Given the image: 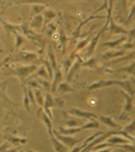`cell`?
Segmentation results:
<instances>
[{"instance_id":"obj_45","label":"cell","mask_w":135,"mask_h":152,"mask_svg":"<svg viewBox=\"0 0 135 152\" xmlns=\"http://www.w3.org/2000/svg\"><path fill=\"white\" fill-rule=\"evenodd\" d=\"M17 152H25V151H23V150H19Z\"/></svg>"},{"instance_id":"obj_39","label":"cell","mask_w":135,"mask_h":152,"mask_svg":"<svg viewBox=\"0 0 135 152\" xmlns=\"http://www.w3.org/2000/svg\"><path fill=\"white\" fill-rule=\"evenodd\" d=\"M134 13H135V2L133 1L132 2V6H131V8H129V14L127 15V18H126V21L125 23L126 24H128V23H131L132 22V20L134 19Z\"/></svg>"},{"instance_id":"obj_42","label":"cell","mask_w":135,"mask_h":152,"mask_svg":"<svg viewBox=\"0 0 135 152\" xmlns=\"http://www.w3.org/2000/svg\"><path fill=\"white\" fill-rule=\"evenodd\" d=\"M113 152H126V150H124V149H118V150H116V151Z\"/></svg>"},{"instance_id":"obj_12","label":"cell","mask_w":135,"mask_h":152,"mask_svg":"<svg viewBox=\"0 0 135 152\" xmlns=\"http://www.w3.org/2000/svg\"><path fill=\"white\" fill-rule=\"evenodd\" d=\"M97 119H98V121L100 122H102L103 124H106L108 127H110V128H113L115 130H120V129H123L124 127L123 126H120V124H118L111 118V116H106V115H100V116H97Z\"/></svg>"},{"instance_id":"obj_8","label":"cell","mask_w":135,"mask_h":152,"mask_svg":"<svg viewBox=\"0 0 135 152\" xmlns=\"http://www.w3.org/2000/svg\"><path fill=\"white\" fill-rule=\"evenodd\" d=\"M65 113H69L73 116H77L79 119H83V120H96L97 119V114L93 113V112H88V111H84V110H80V108H70L68 112Z\"/></svg>"},{"instance_id":"obj_44","label":"cell","mask_w":135,"mask_h":152,"mask_svg":"<svg viewBox=\"0 0 135 152\" xmlns=\"http://www.w3.org/2000/svg\"><path fill=\"white\" fill-rule=\"evenodd\" d=\"M2 53H4V50H2L1 46H0V54H2Z\"/></svg>"},{"instance_id":"obj_41","label":"cell","mask_w":135,"mask_h":152,"mask_svg":"<svg viewBox=\"0 0 135 152\" xmlns=\"http://www.w3.org/2000/svg\"><path fill=\"white\" fill-rule=\"evenodd\" d=\"M95 152H110L109 148H106V149H101V150H96Z\"/></svg>"},{"instance_id":"obj_3","label":"cell","mask_w":135,"mask_h":152,"mask_svg":"<svg viewBox=\"0 0 135 152\" xmlns=\"http://www.w3.org/2000/svg\"><path fill=\"white\" fill-rule=\"evenodd\" d=\"M38 59V56L34 52H30V51H19L16 54L7 58L6 61H4V64H8L9 61L16 62V64H32Z\"/></svg>"},{"instance_id":"obj_4","label":"cell","mask_w":135,"mask_h":152,"mask_svg":"<svg viewBox=\"0 0 135 152\" xmlns=\"http://www.w3.org/2000/svg\"><path fill=\"white\" fill-rule=\"evenodd\" d=\"M64 105L62 99H54V97L50 95L49 92H47L45 95V100H44V106H42V110L44 112L48 115L49 118L53 120V114H52V108L53 107H62Z\"/></svg>"},{"instance_id":"obj_20","label":"cell","mask_w":135,"mask_h":152,"mask_svg":"<svg viewBox=\"0 0 135 152\" xmlns=\"http://www.w3.org/2000/svg\"><path fill=\"white\" fill-rule=\"evenodd\" d=\"M127 0H118L116 6V15L118 18L123 16L127 13Z\"/></svg>"},{"instance_id":"obj_22","label":"cell","mask_w":135,"mask_h":152,"mask_svg":"<svg viewBox=\"0 0 135 152\" xmlns=\"http://www.w3.org/2000/svg\"><path fill=\"white\" fill-rule=\"evenodd\" d=\"M44 10H46V5H44V4H33L32 6H31V13H30V18L32 19L33 16H36V15H38V14H41Z\"/></svg>"},{"instance_id":"obj_31","label":"cell","mask_w":135,"mask_h":152,"mask_svg":"<svg viewBox=\"0 0 135 152\" xmlns=\"http://www.w3.org/2000/svg\"><path fill=\"white\" fill-rule=\"evenodd\" d=\"M47 56H48V61L52 68H53V70H55L57 68V65H56V59H55V56H54V52H53L50 46L48 48V51H47Z\"/></svg>"},{"instance_id":"obj_46","label":"cell","mask_w":135,"mask_h":152,"mask_svg":"<svg viewBox=\"0 0 135 152\" xmlns=\"http://www.w3.org/2000/svg\"><path fill=\"white\" fill-rule=\"evenodd\" d=\"M0 46H1V42H0Z\"/></svg>"},{"instance_id":"obj_43","label":"cell","mask_w":135,"mask_h":152,"mask_svg":"<svg viewBox=\"0 0 135 152\" xmlns=\"http://www.w3.org/2000/svg\"><path fill=\"white\" fill-rule=\"evenodd\" d=\"M25 152H37V151H33V150H24Z\"/></svg>"},{"instance_id":"obj_17","label":"cell","mask_w":135,"mask_h":152,"mask_svg":"<svg viewBox=\"0 0 135 152\" xmlns=\"http://www.w3.org/2000/svg\"><path fill=\"white\" fill-rule=\"evenodd\" d=\"M106 142L110 143V144H112L113 146L119 145V144H127V143H132V142H129L128 140H126L125 137H123V136H118V135H113V136L108 137V138H106Z\"/></svg>"},{"instance_id":"obj_36","label":"cell","mask_w":135,"mask_h":152,"mask_svg":"<svg viewBox=\"0 0 135 152\" xmlns=\"http://www.w3.org/2000/svg\"><path fill=\"white\" fill-rule=\"evenodd\" d=\"M9 143H2L0 144V152H17L19 148H15V149H9Z\"/></svg>"},{"instance_id":"obj_7","label":"cell","mask_w":135,"mask_h":152,"mask_svg":"<svg viewBox=\"0 0 135 152\" xmlns=\"http://www.w3.org/2000/svg\"><path fill=\"white\" fill-rule=\"evenodd\" d=\"M106 31V29L102 28L98 32H97L95 36H93V37L90 38V40H89V43L87 44L86 46V52H85V57L88 59V58H90L93 54H94V52H95V50H96V46H97V43H98V40H100V37L102 36V34Z\"/></svg>"},{"instance_id":"obj_18","label":"cell","mask_w":135,"mask_h":152,"mask_svg":"<svg viewBox=\"0 0 135 152\" xmlns=\"http://www.w3.org/2000/svg\"><path fill=\"white\" fill-rule=\"evenodd\" d=\"M42 24H44V18H42L41 14H38V15H36L31 19V22L29 23V28L34 30V29L41 28Z\"/></svg>"},{"instance_id":"obj_2","label":"cell","mask_w":135,"mask_h":152,"mask_svg":"<svg viewBox=\"0 0 135 152\" xmlns=\"http://www.w3.org/2000/svg\"><path fill=\"white\" fill-rule=\"evenodd\" d=\"M37 68H38V65H36V64H31V65H28V66H19L15 67V68H9L8 70H4V75L16 76L21 80L22 86H25V83H24L25 78L29 77L31 74H33V72Z\"/></svg>"},{"instance_id":"obj_9","label":"cell","mask_w":135,"mask_h":152,"mask_svg":"<svg viewBox=\"0 0 135 152\" xmlns=\"http://www.w3.org/2000/svg\"><path fill=\"white\" fill-rule=\"evenodd\" d=\"M81 64H83V58L80 57V56H76L73 64L71 65L70 69L68 70L67 82H69V83H70V82L73 80V77H75V75H76V73H77L78 70L81 68Z\"/></svg>"},{"instance_id":"obj_35","label":"cell","mask_w":135,"mask_h":152,"mask_svg":"<svg viewBox=\"0 0 135 152\" xmlns=\"http://www.w3.org/2000/svg\"><path fill=\"white\" fill-rule=\"evenodd\" d=\"M6 138L8 142L13 143V144H24L28 141L27 138H19V137H14V136H7Z\"/></svg>"},{"instance_id":"obj_6","label":"cell","mask_w":135,"mask_h":152,"mask_svg":"<svg viewBox=\"0 0 135 152\" xmlns=\"http://www.w3.org/2000/svg\"><path fill=\"white\" fill-rule=\"evenodd\" d=\"M53 134H54V136L56 137L57 141H60L62 144H64L69 149H72L76 144L83 142L85 140V138H73L72 136H69V135H62V134H60L55 129H53Z\"/></svg>"},{"instance_id":"obj_27","label":"cell","mask_w":135,"mask_h":152,"mask_svg":"<svg viewBox=\"0 0 135 152\" xmlns=\"http://www.w3.org/2000/svg\"><path fill=\"white\" fill-rule=\"evenodd\" d=\"M97 64H98V60L96 58L90 57L88 58L86 61L83 60V64H81V67H87V68H96Z\"/></svg>"},{"instance_id":"obj_23","label":"cell","mask_w":135,"mask_h":152,"mask_svg":"<svg viewBox=\"0 0 135 152\" xmlns=\"http://www.w3.org/2000/svg\"><path fill=\"white\" fill-rule=\"evenodd\" d=\"M57 132L60 134H62V135H69V136H72V135H75V134L81 132V129H80V127H75V128H70V127H68V128H64V127H58Z\"/></svg>"},{"instance_id":"obj_5","label":"cell","mask_w":135,"mask_h":152,"mask_svg":"<svg viewBox=\"0 0 135 152\" xmlns=\"http://www.w3.org/2000/svg\"><path fill=\"white\" fill-rule=\"evenodd\" d=\"M120 94L124 96V98H125V104H124V107H123V112L118 116V119L119 120H123V119L126 120L132 114V112L134 111V97L126 94L124 90H121Z\"/></svg>"},{"instance_id":"obj_15","label":"cell","mask_w":135,"mask_h":152,"mask_svg":"<svg viewBox=\"0 0 135 152\" xmlns=\"http://www.w3.org/2000/svg\"><path fill=\"white\" fill-rule=\"evenodd\" d=\"M126 54V50H121V48H115V51H109L102 54V59L104 60H111V59H116L119 57H124Z\"/></svg>"},{"instance_id":"obj_40","label":"cell","mask_w":135,"mask_h":152,"mask_svg":"<svg viewBox=\"0 0 135 152\" xmlns=\"http://www.w3.org/2000/svg\"><path fill=\"white\" fill-rule=\"evenodd\" d=\"M123 130L125 132V133H127L128 135H133L134 136V119H133V121H131L129 122V124L128 126H126L125 128H123Z\"/></svg>"},{"instance_id":"obj_34","label":"cell","mask_w":135,"mask_h":152,"mask_svg":"<svg viewBox=\"0 0 135 152\" xmlns=\"http://www.w3.org/2000/svg\"><path fill=\"white\" fill-rule=\"evenodd\" d=\"M134 67H135V64H134V61H133V62H131V64H129V65H128L127 67L120 68L118 72H119V73H123V72H125V73H127L128 75L134 76Z\"/></svg>"},{"instance_id":"obj_1","label":"cell","mask_w":135,"mask_h":152,"mask_svg":"<svg viewBox=\"0 0 135 152\" xmlns=\"http://www.w3.org/2000/svg\"><path fill=\"white\" fill-rule=\"evenodd\" d=\"M120 86L126 94H128L129 96L134 97V76L131 80L127 81H118V80H109V81H97L92 83L88 86L89 91L93 90H97V89H102V88H108V86Z\"/></svg>"},{"instance_id":"obj_30","label":"cell","mask_w":135,"mask_h":152,"mask_svg":"<svg viewBox=\"0 0 135 152\" xmlns=\"http://www.w3.org/2000/svg\"><path fill=\"white\" fill-rule=\"evenodd\" d=\"M33 94H34V99H36L37 105H39L40 107H42V106H44L45 97L41 94V90H40V89H36V90H33Z\"/></svg>"},{"instance_id":"obj_26","label":"cell","mask_w":135,"mask_h":152,"mask_svg":"<svg viewBox=\"0 0 135 152\" xmlns=\"http://www.w3.org/2000/svg\"><path fill=\"white\" fill-rule=\"evenodd\" d=\"M33 74L36 76H38V77H40V78H44V80H49V75L48 73H47V69L45 68V66H41L33 72Z\"/></svg>"},{"instance_id":"obj_19","label":"cell","mask_w":135,"mask_h":152,"mask_svg":"<svg viewBox=\"0 0 135 152\" xmlns=\"http://www.w3.org/2000/svg\"><path fill=\"white\" fill-rule=\"evenodd\" d=\"M55 92H58L60 95H63V94H67V92H75V89L70 86L69 82H61L56 88Z\"/></svg>"},{"instance_id":"obj_25","label":"cell","mask_w":135,"mask_h":152,"mask_svg":"<svg viewBox=\"0 0 135 152\" xmlns=\"http://www.w3.org/2000/svg\"><path fill=\"white\" fill-rule=\"evenodd\" d=\"M84 121H85V120L79 119V118H77V116H75V118L68 119V121L65 122V124H67V126L68 127H70V128H75V127H81L83 124H85Z\"/></svg>"},{"instance_id":"obj_32","label":"cell","mask_w":135,"mask_h":152,"mask_svg":"<svg viewBox=\"0 0 135 152\" xmlns=\"http://www.w3.org/2000/svg\"><path fill=\"white\" fill-rule=\"evenodd\" d=\"M76 53H71L70 56H69V58H68L67 60L63 62V68H64V72L65 73H68V70L70 69V67H71V65L73 64V61H75V58H76V56H75Z\"/></svg>"},{"instance_id":"obj_29","label":"cell","mask_w":135,"mask_h":152,"mask_svg":"<svg viewBox=\"0 0 135 152\" xmlns=\"http://www.w3.org/2000/svg\"><path fill=\"white\" fill-rule=\"evenodd\" d=\"M90 36L89 35H87V38H84L83 40H80L79 43L77 44V46H76V48H75V51H73V53H77V52H79V51H81V50H84V48L87 46V44L89 43V40H90Z\"/></svg>"},{"instance_id":"obj_24","label":"cell","mask_w":135,"mask_h":152,"mask_svg":"<svg viewBox=\"0 0 135 152\" xmlns=\"http://www.w3.org/2000/svg\"><path fill=\"white\" fill-rule=\"evenodd\" d=\"M41 15H42V18H44V23H45V24H48L52 20L55 19L56 13H55L53 10H50V8H49V10L46 8V10H44V12H42Z\"/></svg>"},{"instance_id":"obj_38","label":"cell","mask_w":135,"mask_h":152,"mask_svg":"<svg viewBox=\"0 0 135 152\" xmlns=\"http://www.w3.org/2000/svg\"><path fill=\"white\" fill-rule=\"evenodd\" d=\"M15 39H16V43H15V48H19L24 42H25V37L23 35H21L19 32H15Z\"/></svg>"},{"instance_id":"obj_14","label":"cell","mask_w":135,"mask_h":152,"mask_svg":"<svg viewBox=\"0 0 135 152\" xmlns=\"http://www.w3.org/2000/svg\"><path fill=\"white\" fill-rule=\"evenodd\" d=\"M48 136H49L50 142H52L53 150H54V151H55V152H67L68 148L64 145V144H62L60 141H57V140H56V137L54 136L53 132H52V133H48Z\"/></svg>"},{"instance_id":"obj_21","label":"cell","mask_w":135,"mask_h":152,"mask_svg":"<svg viewBox=\"0 0 135 152\" xmlns=\"http://www.w3.org/2000/svg\"><path fill=\"white\" fill-rule=\"evenodd\" d=\"M102 134H103L102 132H97L96 134H93L92 136H89V137H87V138H85V140L83 141V144H81L80 146H78V148H73V149H72V151H71V152H80L81 150H83V149H84V148H85V146H86L87 144H88V143L90 142V141H93V140H94L95 137H97V136H100V135H102Z\"/></svg>"},{"instance_id":"obj_33","label":"cell","mask_w":135,"mask_h":152,"mask_svg":"<svg viewBox=\"0 0 135 152\" xmlns=\"http://www.w3.org/2000/svg\"><path fill=\"white\" fill-rule=\"evenodd\" d=\"M23 86V106L25 107V110L28 111V113H30L31 108H30V100H29V97H28V94H27V86Z\"/></svg>"},{"instance_id":"obj_28","label":"cell","mask_w":135,"mask_h":152,"mask_svg":"<svg viewBox=\"0 0 135 152\" xmlns=\"http://www.w3.org/2000/svg\"><path fill=\"white\" fill-rule=\"evenodd\" d=\"M100 128V122L97 120H89L87 124H84L80 129L84 130V129H98Z\"/></svg>"},{"instance_id":"obj_10","label":"cell","mask_w":135,"mask_h":152,"mask_svg":"<svg viewBox=\"0 0 135 152\" xmlns=\"http://www.w3.org/2000/svg\"><path fill=\"white\" fill-rule=\"evenodd\" d=\"M0 22H1L2 27L5 29L7 36H10L11 34H15V32H21V24H13L8 21L4 20V18L0 19Z\"/></svg>"},{"instance_id":"obj_13","label":"cell","mask_w":135,"mask_h":152,"mask_svg":"<svg viewBox=\"0 0 135 152\" xmlns=\"http://www.w3.org/2000/svg\"><path fill=\"white\" fill-rule=\"evenodd\" d=\"M62 78H63L62 70H61L60 67H57V68L54 70L53 78H52V86H50V91H52V92H55V90H56L57 86L62 82Z\"/></svg>"},{"instance_id":"obj_37","label":"cell","mask_w":135,"mask_h":152,"mask_svg":"<svg viewBox=\"0 0 135 152\" xmlns=\"http://www.w3.org/2000/svg\"><path fill=\"white\" fill-rule=\"evenodd\" d=\"M27 94H28V97H29L30 104H32V106L37 107V103H36V99H34V94H33V89L28 86L27 88Z\"/></svg>"},{"instance_id":"obj_11","label":"cell","mask_w":135,"mask_h":152,"mask_svg":"<svg viewBox=\"0 0 135 152\" xmlns=\"http://www.w3.org/2000/svg\"><path fill=\"white\" fill-rule=\"evenodd\" d=\"M106 30H109L110 31V34L111 35H126L127 36V32H128V30L125 29L124 27H121V26H118L116 22H115V20L112 18V20L109 22V26H108V29Z\"/></svg>"},{"instance_id":"obj_16","label":"cell","mask_w":135,"mask_h":152,"mask_svg":"<svg viewBox=\"0 0 135 152\" xmlns=\"http://www.w3.org/2000/svg\"><path fill=\"white\" fill-rule=\"evenodd\" d=\"M127 40V36L126 35H123L121 37H119L116 40H109V42H104L103 43V46H106V48H119V46L125 43Z\"/></svg>"}]
</instances>
